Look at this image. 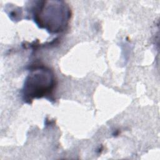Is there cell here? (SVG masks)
<instances>
[{
  "label": "cell",
  "mask_w": 160,
  "mask_h": 160,
  "mask_svg": "<svg viewBox=\"0 0 160 160\" xmlns=\"http://www.w3.org/2000/svg\"><path fill=\"white\" fill-rule=\"evenodd\" d=\"M48 11H42L39 15H36V20L39 22L41 26L49 29L51 32H57L61 31L68 20V10L64 5H52V10L47 6Z\"/></svg>",
  "instance_id": "obj_2"
},
{
  "label": "cell",
  "mask_w": 160,
  "mask_h": 160,
  "mask_svg": "<svg viewBox=\"0 0 160 160\" xmlns=\"http://www.w3.org/2000/svg\"><path fill=\"white\" fill-rule=\"evenodd\" d=\"M54 87V78L49 69H33L27 78L24 86V95L32 99L41 98L51 92Z\"/></svg>",
  "instance_id": "obj_1"
}]
</instances>
